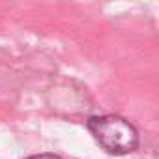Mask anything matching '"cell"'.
<instances>
[{
	"label": "cell",
	"instance_id": "7a4b0ae2",
	"mask_svg": "<svg viewBox=\"0 0 159 159\" xmlns=\"http://www.w3.org/2000/svg\"><path fill=\"white\" fill-rule=\"evenodd\" d=\"M28 159H62V157H58L54 153H39V155H32Z\"/></svg>",
	"mask_w": 159,
	"mask_h": 159
},
{
	"label": "cell",
	"instance_id": "6da1fadb",
	"mask_svg": "<svg viewBox=\"0 0 159 159\" xmlns=\"http://www.w3.org/2000/svg\"><path fill=\"white\" fill-rule=\"evenodd\" d=\"M86 125H88V131L98 140V144L112 155L131 153L139 146L137 129L120 116H114V114L92 116L88 118Z\"/></svg>",
	"mask_w": 159,
	"mask_h": 159
}]
</instances>
